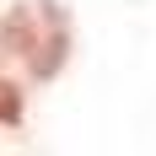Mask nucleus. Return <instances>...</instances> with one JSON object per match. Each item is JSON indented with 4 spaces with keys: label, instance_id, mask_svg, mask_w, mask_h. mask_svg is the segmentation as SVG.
Segmentation results:
<instances>
[{
    "label": "nucleus",
    "instance_id": "2",
    "mask_svg": "<svg viewBox=\"0 0 156 156\" xmlns=\"http://www.w3.org/2000/svg\"><path fill=\"white\" fill-rule=\"evenodd\" d=\"M16 119H22V97L11 81H0V124H16Z\"/></svg>",
    "mask_w": 156,
    "mask_h": 156
},
{
    "label": "nucleus",
    "instance_id": "1",
    "mask_svg": "<svg viewBox=\"0 0 156 156\" xmlns=\"http://www.w3.org/2000/svg\"><path fill=\"white\" fill-rule=\"evenodd\" d=\"M0 38L11 43V54H22L27 59V70H38V76H54L65 59V43H70V32H65V16L48 5V0H38V5H22V11L5 16V27H0Z\"/></svg>",
    "mask_w": 156,
    "mask_h": 156
}]
</instances>
